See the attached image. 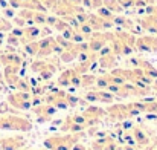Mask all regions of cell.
Listing matches in <instances>:
<instances>
[{"label":"cell","mask_w":157,"mask_h":150,"mask_svg":"<svg viewBox=\"0 0 157 150\" xmlns=\"http://www.w3.org/2000/svg\"><path fill=\"white\" fill-rule=\"evenodd\" d=\"M34 112H35L38 121H49L51 116L55 113V107L51 106V104H48V106H46V104H44V106H37V107L34 109Z\"/></svg>","instance_id":"ba28073f"},{"label":"cell","mask_w":157,"mask_h":150,"mask_svg":"<svg viewBox=\"0 0 157 150\" xmlns=\"http://www.w3.org/2000/svg\"><path fill=\"white\" fill-rule=\"evenodd\" d=\"M0 150H2V147H0Z\"/></svg>","instance_id":"7402d4cb"},{"label":"cell","mask_w":157,"mask_h":150,"mask_svg":"<svg viewBox=\"0 0 157 150\" xmlns=\"http://www.w3.org/2000/svg\"><path fill=\"white\" fill-rule=\"evenodd\" d=\"M25 51L29 55H37L38 54V42H28V43H25Z\"/></svg>","instance_id":"2e32d148"},{"label":"cell","mask_w":157,"mask_h":150,"mask_svg":"<svg viewBox=\"0 0 157 150\" xmlns=\"http://www.w3.org/2000/svg\"><path fill=\"white\" fill-rule=\"evenodd\" d=\"M21 42H20V37H17L15 34H9L8 37V45L9 46H18Z\"/></svg>","instance_id":"e0dca14e"},{"label":"cell","mask_w":157,"mask_h":150,"mask_svg":"<svg viewBox=\"0 0 157 150\" xmlns=\"http://www.w3.org/2000/svg\"><path fill=\"white\" fill-rule=\"evenodd\" d=\"M2 43H3V34L0 32V46H2Z\"/></svg>","instance_id":"d6986e66"},{"label":"cell","mask_w":157,"mask_h":150,"mask_svg":"<svg viewBox=\"0 0 157 150\" xmlns=\"http://www.w3.org/2000/svg\"><path fill=\"white\" fill-rule=\"evenodd\" d=\"M137 109L134 107V104H116V106H111L105 110V115H108L111 120H125L128 116H133V115H137Z\"/></svg>","instance_id":"3957f363"},{"label":"cell","mask_w":157,"mask_h":150,"mask_svg":"<svg viewBox=\"0 0 157 150\" xmlns=\"http://www.w3.org/2000/svg\"><path fill=\"white\" fill-rule=\"evenodd\" d=\"M70 150H90V149H89V147H86V146H84V144H81V143H76V144H75Z\"/></svg>","instance_id":"ac0fdd59"},{"label":"cell","mask_w":157,"mask_h":150,"mask_svg":"<svg viewBox=\"0 0 157 150\" xmlns=\"http://www.w3.org/2000/svg\"><path fill=\"white\" fill-rule=\"evenodd\" d=\"M154 91H157V78H156V83H154Z\"/></svg>","instance_id":"ffe728a7"},{"label":"cell","mask_w":157,"mask_h":150,"mask_svg":"<svg viewBox=\"0 0 157 150\" xmlns=\"http://www.w3.org/2000/svg\"><path fill=\"white\" fill-rule=\"evenodd\" d=\"M133 136H134V140H136V144H139V146H148L150 144V138H148V135L140 129V127H134L133 129Z\"/></svg>","instance_id":"8fae6325"},{"label":"cell","mask_w":157,"mask_h":150,"mask_svg":"<svg viewBox=\"0 0 157 150\" xmlns=\"http://www.w3.org/2000/svg\"><path fill=\"white\" fill-rule=\"evenodd\" d=\"M32 129V123L28 118L14 115H0V130H17L28 132Z\"/></svg>","instance_id":"7a4b0ae2"},{"label":"cell","mask_w":157,"mask_h":150,"mask_svg":"<svg viewBox=\"0 0 157 150\" xmlns=\"http://www.w3.org/2000/svg\"><path fill=\"white\" fill-rule=\"evenodd\" d=\"M101 66L102 67H113L114 66V63H116V55H114V52L110 49H105L104 51V55L101 57Z\"/></svg>","instance_id":"7c38bea8"},{"label":"cell","mask_w":157,"mask_h":150,"mask_svg":"<svg viewBox=\"0 0 157 150\" xmlns=\"http://www.w3.org/2000/svg\"><path fill=\"white\" fill-rule=\"evenodd\" d=\"M104 6H107L108 11L111 12H121L122 11V5L119 0H104Z\"/></svg>","instance_id":"4fadbf2b"},{"label":"cell","mask_w":157,"mask_h":150,"mask_svg":"<svg viewBox=\"0 0 157 150\" xmlns=\"http://www.w3.org/2000/svg\"><path fill=\"white\" fill-rule=\"evenodd\" d=\"M96 84V77L90 75V74H82L81 75V86L82 87H90Z\"/></svg>","instance_id":"5bb4252c"},{"label":"cell","mask_w":157,"mask_h":150,"mask_svg":"<svg viewBox=\"0 0 157 150\" xmlns=\"http://www.w3.org/2000/svg\"><path fill=\"white\" fill-rule=\"evenodd\" d=\"M107 43V34H95L90 40V45H89V49L92 51H99L102 49Z\"/></svg>","instance_id":"30bf717a"},{"label":"cell","mask_w":157,"mask_h":150,"mask_svg":"<svg viewBox=\"0 0 157 150\" xmlns=\"http://www.w3.org/2000/svg\"><path fill=\"white\" fill-rule=\"evenodd\" d=\"M81 133H66V135H55L44 140V147L49 150H70L76 143H79Z\"/></svg>","instance_id":"6da1fadb"},{"label":"cell","mask_w":157,"mask_h":150,"mask_svg":"<svg viewBox=\"0 0 157 150\" xmlns=\"http://www.w3.org/2000/svg\"><path fill=\"white\" fill-rule=\"evenodd\" d=\"M134 107L137 109V112H144V113H157V101H137L133 103Z\"/></svg>","instance_id":"9c48e42d"},{"label":"cell","mask_w":157,"mask_h":150,"mask_svg":"<svg viewBox=\"0 0 157 150\" xmlns=\"http://www.w3.org/2000/svg\"><path fill=\"white\" fill-rule=\"evenodd\" d=\"M70 77H72V71H64L59 77H58V84L59 86H70Z\"/></svg>","instance_id":"9a60e30c"},{"label":"cell","mask_w":157,"mask_h":150,"mask_svg":"<svg viewBox=\"0 0 157 150\" xmlns=\"http://www.w3.org/2000/svg\"><path fill=\"white\" fill-rule=\"evenodd\" d=\"M26 144V140L20 135H14V136H6V138H0V147L2 150H21Z\"/></svg>","instance_id":"5b68a950"},{"label":"cell","mask_w":157,"mask_h":150,"mask_svg":"<svg viewBox=\"0 0 157 150\" xmlns=\"http://www.w3.org/2000/svg\"><path fill=\"white\" fill-rule=\"evenodd\" d=\"M8 103L11 106H14L15 109H20V110H28L32 106V103H31V94H28L26 91H21V92H17V94L9 95L8 97Z\"/></svg>","instance_id":"277c9868"},{"label":"cell","mask_w":157,"mask_h":150,"mask_svg":"<svg viewBox=\"0 0 157 150\" xmlns=\"http://www.w3.org/2000/svg\"><path fill=\"white\" fill-rule=\"evenodd\" d=\"M84 98L87 101H95V103H113L114 101V94H111L107 89H98V91L89 92Z\"/></svg>","instance_id":"8992f818"},{"label":"cell","mask_w":157,"mask_h":150,"mask_svg":"<svg viewBox=\"0 0 157 150\" xmlns=\"http://www.w3.org/2000/svg\"><path fill=\"white\" fill-rule=\"evenodd\" d=\"M92 147H93V150H116L119 147V144L111 136H102V138L93 141Z\"/></svg>","instance_id":"52a82bcc"},{"label":"cell","mask_w":157,"mask_h":150,"mask_svg":"<svg viewBox=\"0 0 157 150\" xmlns=\"http://www.w3.org/2000/svg\"><path fill=\"white\" fill-rule=\"evenodd\" d=\"M0 64H2V61H0Z\"/></svg>","instance_id":"44dd1931"}]
</instances>
